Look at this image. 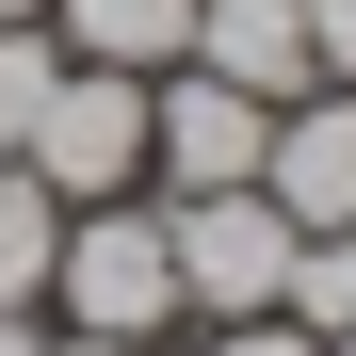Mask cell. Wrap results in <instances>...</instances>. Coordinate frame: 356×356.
Instances as JSON below:
<instances>
[{"label":"cell","instance_id":"obj_1","mask_svg":"<svg viewBox=\"0 0 356 356\" xmlns=\"http://www.w3.org/2000/svg\"><path fill=\"white\" fill-rule=\"evenodd\" d=\"M17 178H33V195H81V211H113V195L146 178V81L65 65V81H49V113H33V146H17Z\"/></svg>","mask_w":356,"mask_h":356},{"label":"cell","instance_id":"obj_2","mask_svg":"<svg viewBox=\"0 0 356 356\" xmlns=\"http://www.w3.org/2000/svg\"><path fill=\"white\" fill-rule=\"evenodd\" d=\"M162 243H178V308H227V324H275L291 259H308V243H291V211L259 195V178H243V195H195Z\"/></svg>","mask_w":356,"mask_h":356},{"label":"cell","instance_id":"obj_3","mask_svg":"<svg viewBox=\"0 0 356 356\" xmlns=\"http://www.w3.org/2000/svg\"><path fill=\"white\" fill-rule=\"evenodd\" d=\"M49 291L81 308V340H162V308H178V243L146 211H81L65 243H49Z\"/></svg>","mask_w":356,"mask_h":356},{"label":"cell","instance_id":"obj_4","mask_svg":"<svg viewBox=\"0 0 356 356\" xmlns=\"http://www.w3.org/2000/svg\"><path fill=\"white\" fill-rule=\"evenodd\" d=\"M259 195L291 211V243L356 227V81H340V97H291V113H275V146H259Z\"/></svg>","mask_w":356,"mask_h":356},{"label":"cell","instance_id":"obj_5","mask_svg":"<svg viewBox=\"0 0 356 356\" xmlns=\"http://www.w3.org/2000/svg\"><path fill=\"white\" fill-rule=\"evenodd\" d=\"M195 65H211L227 97L291 113V97L324 81V49H308V0H195Z\"/></svg>","mask_w":356,"mask_h":356},{"label":"cell","instance_id":"obj_6","mask_svg":"<svg viewBox=\"0 0 356 356\" xmlns=\"http://www.w3.org/2000/svg\"><path fill=\"white\" fill-rule=\"evenodd\" d=\"M259 146H275V113H259V97H227L211 65L146 113V162L178 178V195H243V178H259Z\"/></svg>","mask_w":356,"mask_h":356},{"label":"cell","instance_id":"obj_7","mask_svg":"<svg viewBox=\"0 0 356 356\" xmlns=\"http://www.w3.org/2000/svg\"><path fill=\"white\" fill-rule=\"evenodd\" d=\"M49 33H65L81 65H113V81L195 65V0H49Z\"/></svg>","mask_w":356,"mask_h":356},{"label":"cell","instance_id":"obj_8","mask_svg":"<svg viewBox=\"0 0 356 356\" xmlns=\"http://www.w3.org/2000/svg\"><path fill=\"white\" fill-rule=\"evenodd\" d=\"M49 243H65V211L0 162V308H33V291H49Z\"/></svg>","mask_w":356,"mask_h":356},{"label":"cell","instance_id":"obj_9","mask_svg":"<svg viewBox=\"0 0 356 356\" xmlns=\"http://www.w3.org/2000/svg\"><path fill=\"white\" fill-rule=\"evenodd\" d=\"M49 81H65V33H33V17H0V162L33 146V113H49Z\"/></svg>","mask_w":356,"mask_h":356},{"label":"cell","instance_id":"obj_10","mask_svg":"<svg viewBox=\"0 0 356 356\" xmlns=\"http://www.w3.org/2000/svg\"><path fill=\"white\" fill-rule=\"evenodd\" d=\"M275 308H308V324H356V227H324L308 259H291V291Z\"/></svg>","mask_w":356,"mask_h":356},{"label":"cell","instance_id":"obj_11","mask_svg":"<svg viewBox=\"0 0 356 356\" xmlns=\"http://www.w3.org/2000/svg\"><path fill=\"white\" fill-rule=\"evenodd\" d=\"M308 49H324V65L356 81V0H308Z\"/></svg>","mask_w":356,"mask_h":356},{"label":"cell","instance_id":"obj_12","mask_svg":"<svg viewBox=\"0 0 356 356\" xmlns=\"http://www.w3.org/2000/svg\"><path fill=\"white\" fill-rule=\"evenodd\" d=\"M227 356H324V340H291V324H243V340H227Z\"/></svg>","mask_w":356,"mask_h":356},{"label":"cell","instance_id":"obj_13","mask_svg":"<svg viewBox=\"0 0 356 356\" xmlns=\"http://www.w3.org/2000/svg\"><path fill=\"white\" fill-rule=\"evenodd\" d=\"M65 356H146V340H65Z\"/></svg>","mask_w":356,"mask_h":356},{"label":"cell","instance_id":"obj_14","mask_svg":"<svg viewBox=\"0 0 356 356\" xmlns=\"http://www.w3.org/2000/svg\"><path fill=\"white\" fill-rule=\"evenodd\" d=\"M0 17H49V0H0Z\"/></svg>","mask_w":356,"mask_h":356},{"label":"cell","instance_id":"obj_15","mask_svg":"<svg viewBox=\"0 0 356 356\" xmlns=\"http://www.w3.org/2000/svg\"><path fill=\"white\" fill-rule=\"evenodd\" d=\"M340 356H356V324H340Z\"/></svg>","mask_w":356,"mask_h":356}]
</instances>
